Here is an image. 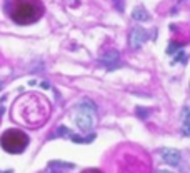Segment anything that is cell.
Returning a JSON list of instances; mask_svg holds the SVG:
<instances>
[{"mask_svg": "<svg viewBox=\"0 0 190 173\" xmlns=\"http://www.w3.org/2000/svg\"><path fill=\"white\" fill-rule=\"evenodd\" d=\"M0 88H2V82H0Z\"/></svg>", "mask_w": 190, "mask_h": 173, "instance_id": "15", "label": "cell"}, {"mask_svg": "<svg viewBox=\"0 0 190 173\" xmlns=\"http://www.w3.org/2000/svg\"><path fill=\"white\" fill-rule=\"evenodd\" d=\"M160 157L164 158V162L169 165H179L180 163V152L174 148H162L160 150Z\"/></svg>", "mask_w": 190, "mask_h": 173, "instance_id": "4", "label": "cell"}, {"mask_svg": "<svg viewBox=\"0 0 190 173\" xmlns=\"http://www.w3.org/2000/svg\"><path fill=\"white\" fill-rule=\"evenodd\" d=\"M100 63L105 65L108 70H112V68L120 65V57H118V53L115 50H110L107 55H103L102 58H100Z\"/></svg>", "mask_w": 190, "mask_h": 173, "instance_id": "6", "label": "cell"}, {"mask_svg": "<svg viewBox=\"0 0 190 173\" xmlns=\"http://www.w3.org/2000/svg\"><path fill=\"white\" fill-rule=\"evenodd\" d=\"M157 173H170V172H157Z\"/></svg>", "mask_w": 190, "mask_h": 173, "instance_id": "14", "label": "cell"}, {"mask_svg": "<svg viewBox=\"0 0 190 173\" xmlns=\"http://www.w3.org/2000/svg\"><path fill=\"white\" fill-rule=\"evenodd\" d=\"M68 133H70V132L67 130V127H60L55 133H53V135H55V137H63V135H68Z\"/></svg>", "mask_w": 190, "mask_h": 173, "instance_id": "10", "label": "cell"}, {"mask_svg": "<svg viewBox=\"0 0 190 173\" xmlns=\"http://www.w3.org/2000/svg\"><path fill=\"white\" fill-rule=\"evenodd\" d=\"M82 173H102L100 170H95V168H90V170H85V172H82Z\"/></svg>", "mask_w": 190, "mask_h": 173, "instance_id": "12", "label": "cell"}, {"mask_svg": "<svg viewBox=\"0 0 190 173\" xmlns=\"http://www.w3.org/2000/svg\"><path fill=\"white\" fill-rule=\"evenodd\" d=\"M137 113H139V117L140 118H147V113H145V110H144V108H137Z\"/></svg>", "mask_w": 190, "mask_h": 173, "instance_id": "11", "label": "cell"}, {"mask_svg": "<svg viewBox=\"0 0 190 173\" xmlns=\"http://www.w3.org/2000/svg\"><path fill=\"white\" fill-rule=\"evenodd\" d=\"M52 112L50 102L42 93L28 92L17 98L12 105V120L22 127L38 128L48 120Z\"/></svg>", "mask_w": 190, "mask_h": 173, "instance_id": "1", "label": "cell"}, {"mask_svg": "<svg viewBox=\"0 0 190 173\" xmlns=\"http://www.w3.org/2000/svg\"><path fill=\"white\" fill-rule=\"evenodd\" d=\"M10 18L19 25H30L43 15V4L40 0H15L10 7Z\"/></svg>", "mask_w": 190, "mask_h": 173, "instance_id": "2", "label": "cell"}, {"mask_svg": "<svg viewBox=\"0 0 190 173\" xmlns=\"http://www.w3.org/2000/svg\"><path fill=\"white\" fill-rule=\"evenodd\" d=\"M78 108H83V113H90V115L95 112V105H92L88 100H83V102H80V103H78Z\"/></svg>", "mask_w": 190, "mask_h": 173, "instance_id": "9", "label": "cell"}, {"mask_svg": "<svg viewBox=\"0 0 190 173\" xmlns=\"http://www.w3.org/2000/svg\"><path fill=\"white\" fill-rule=\"evenodd\" d=\"M75 123H77V127L82 130V132H88L93 125V120H92V115L90 113H80L77 118H75Z\"/></svg>", "mask_w": 190, "mask_h": 173, "instance_id": "7", "label": "cell"}, {"mask_svg": "<svg viewBox=\"0 0 190 173\" xmlns=\"http://www.w3.org/2000/svg\"><path fill=\"white\" fill-rule=\"evenodd\" d=\"M0 145L5 150L7 153H22L28 145V137L22 130H17V128H12V130H7L2 137H0Z\"/></svg>", "mask_w": 190, "mask_h": 173, "instance_id": "3", "label": "cell"}, {"mask_svg": "<svg viewBox=\"0 0 190 173\" xmlns=\"http://www.w3.org/2000/svg\"><path fill=\"white\" fill-rule=\"evenodd\" d=\"M132 17H134L135 20H139V22H147V20L150 18L149 12L145 10L144 7H137V9L132 12Z\"/></svg>", "mask_w": 190, "mask_h": 173, "instance_id": "8", "label": "cell"}, {"mask_svg": "<svg viewBox=\"0 0 190 173\" xmlns=\"http://www.w3.org/2000/svg\"><path fill=\"white\" fill-rule=\"evenodd\" d=\"M147 32L144 28H134L132 33H130V47L132 48H139L145 40H147Z\"/></svg>", "mask_w": 190, "mask_h": 173, "instance_id": "5", "label": "cell"}, {"mask_svg": "<svg viewBox=\"0 0 190 173\" xmlns=\"http://www.w3.org/2000/svg\"><path fill=\"white\" fill-rule=\"evenodd\" d=\"M42 86H43V88H50V85H48L47 82H42Z\"/></svg>", "mask_w": 190, "mask_h": 173, "instance_id": "13", "label": "cell"}]
</instances>
